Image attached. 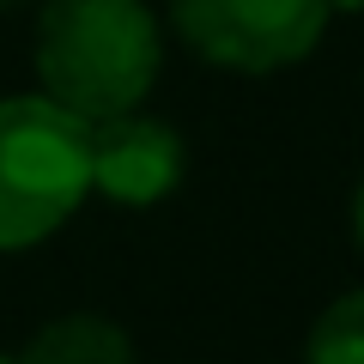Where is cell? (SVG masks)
I'll return each mask as SVG.
<instances>
[{
	"mask_svg": "<svg viewBox=\"0 0 364 364\" xmlns=\"http://www.w3.org/2000/svg\"><path fill=\"white\" fill-rule=\"evenodd\" d=\"M328 13H364V0H328Z\"/></svg>",
	"mask_w": 364,
	"mask_h": 364,
	"instance_id": "cell-8",
	"label": "cell"
},
{
	"mask_svg": "<svg viewBox=\"0 0 364 364\" xmlns=\"http://www.w3.org/2000/svg\"><path fill=\"white\" fill-rule=\"evenodd\" d=\"M0 6H18V0H0Z\"/></svg>",
	"mask_w": 364,
	"mask_h": 364,
	"instance_id": "cell-10",
	"label": "cell"
},
{
	"mask_svg": "<svg viewBox=\"0 0 364 364\" xmlns=\"http://www.w3.org/2000/svg\"><path fill=\"white\" fill-rule=\"evenodd\" d=\"M328 0H170V25L225 73L298 67L328 31Z\"/></svg>",
	"mask_w": 364,
	"mask_h": 364,
	"instance_id": "cell-3",
	"label": "cell"
},
{
	"mask_svg": "<svg viewBox=\"0 0 364 364\" xmlns=\"http://www.w3.org/2000/svg\"><path fill=\"white\" fill-rule=\"evenodd\" d=\"M91 195V122L55 97H0V255L55 237Z\"/></svg>",
	"mask_w": 364,
	"mask_h": 364,
	"instance_id": "cell-2",
	"label": "cell"
},
{
	"mask_svg": "<svg viewBox=\"0 0 364 364\" xmlns=\"http://www.w3.org/2000/svg\"><path fill=\"white\" fill-rule=\"evenodd\" d=\"M352 231H358V249H364V182H358V200H352Z\"/></svg>",
	"mask_w": 364,
	"mask_h": 364,
	"instance_id": "cell-7",
	"label": "cell"
},
{
	"mask_svg": "<svg viewBox=\"0 0 364 364\" xmlns=\"http://www.w3.org/2000/svg\"><path fill=\"white\" fill-rule=\"evenodd\" d=\"M18 364H134V340L109 316H55L31 334Z\"/></svg>",
	"mask_w": 364,
	"mask_h": 364,
	"instance_id": "cell-5",
	"label": "cell"
},
{
	"mask_svg": "<svg viewBox=\"0 0 364 364\" xmlns=\"http://www.w3.org/2000/svg\"><path fill=\"white\" fill-rule=\"evenodd\" d=\"M164 67V31L146 0H43L37 79L79 122L140 109Z\"/></svg>",
	"mask_w": 364,
	"mask_h": 364,
	"instance_id": "cell-1",
	"label": "cell"
},
{
	"mask_svg": "<svg viewBox=\"0 0 364 364\" xmlns=\"http://www.w3.org/2000/svg\"><path fill=\"white\" fill-rule=\"evenodd\" d=\"M304 364H364V286L340 291L304 334Z\"/></svg>",
	"mask_w": 364,
	"mask_h": 364,
	"instance_id": "cell-6",
	"label": "cell"
},
{
	"mask_svg": "<svg viewBox=\"0 0 364 364\" xmlns=\"http://www.w3.org/2000/svg\"><path fill=\"white\" fill-rule=\"evenodd\" d=\"M188 146L164 116L122 109V116L91 122V195L116 200V207H158L176 195Z\"/></svg>",
	"mask_w": 364,
	"mask_h": 364,
	"instance_id": "cell-4",
	"label": "cell"
},
{
	"mask_svg": "<svg viewBox=\"0 0 364 364\" xmlns=\"http://www.w3.org/2000/svg\"><path fill=\"white\" fill-rule=\"evenodd\" d=\"M0 364H18V358H13V352H0Z\"/></svg>",
	"mask_w": 364,
	"mask_h": 364,
	"instance_id": "cell-9",
	"label": "cell"
}]
</instances>
